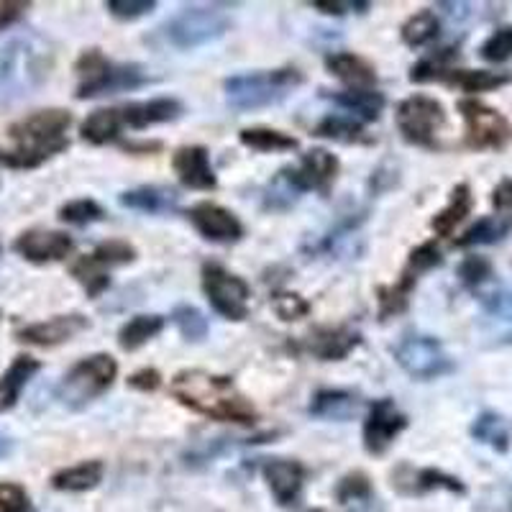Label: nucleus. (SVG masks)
Wrapping results in <instances>:
<instances>
[{"instance_id": "46", "label": "nucleus", "mask_w": 512, "mask_h": 512, "mask_svg": "<svg viewBox=\"0 0 512 512\" xmlns=\"http://www.w3.org/2000/svg\"><path fill=\"white\" fill-rule=\"evenodd\" d=\"M443 264V254L441 249L436 246V241H425V244L415 246L408 256V264H405V272L415 274L420 280V274L431 272V269L441 267Z\"/></svg>"}, {"instance_id": "44", "label": "nucleus", "mask_w": 512, "mask_h": 512, "mask_svg": "<svg viewBox=\"0 0 512 512\" xmlns=\"http://www.w3.org/2000/svg\"><path fill=\"white\" fill-rule=\"evenodd\" d=\"M103 218H105V210L90 198L72 200V203L59 208V221L72 223V226H90V223H98L103 221Z\"/></svg>"}, {"instance_id": "55", "label": "nucleus", "mask_w": 512, "mask_h": 512, "mask_svg": "<svg viewBox=\"0 0 512 512\" xmlns=\"http://www.w3.org/2000/svg\"><path fill=\"white\" fill-rule=\"evenodd\" d=\"M492 205H495V213H512V180L510 177L500 180V185L492 190Z\"/></svg>"}, {"instance_id": "45", "label": "nucleus", "mask_w": 512, "mask_h": 512, "mask_svg": "<svg viewBox=\"0 0 512 512\" xmlns=\"http://www.w3.org/2000/svg\"><path fill=\"white\" fill-rule=\"evenodd\" d=\"M372 497V479L364 472H351L346 474L336 487V500L341 505H349V502H361Z\"/></svg>"}, {"instance_id": "57", "label": "nucleus", "mask_w": 512, "mask_h": 512, "mask_svg": "<svg viewBox=\"0 0 512 512\" xmlns=\"http://www.w3.org/2000/svg\"><path fill=\"white\" fill-rule=\"evenodd\" d=\"M11 451V441L6 436H0V456H6Z\"/></svg>"}, {"instance_id": "17", "label": "nucleus", "mask_w": 512, "mask_h": 512, "mask_svg": "<svg viewBox=\"0 0 512 512\" xmlns=\"http://www.w3.org/2000/svg\"><path fill=\"white\" fill-rule=\"evenodd\" d=\"M305 351L320 361H341L361 346V333L351 326L313 328L305 338Z\"/></svg>"}, {"instance_id": "8", "label": "nucleus", "mask_w": 512, "mask_h": 512, "mask_svg": "<svg viewBox=\"0 0 512 512\" xmlns=\"http://www.w3.org/2000/svg\"><path fill=\"white\" fill-rule=\"evenodd\" d=\"M392 354H395V361L402 367V372L410 374L413 379H420V382L441 379L456 369L454 359L446 354L441 341L436 336H428V333H402Z\"/></svg>"}, {"instance_id": "21", "label": "nucleus", "mask_w": 512, "mask_h": 512, "mask_svg": "<svg viewBox=\"0 0 512 512\" xmlns=\"http://www.w3.org/2000/svg\"><path fill=\"white\" fill-rule=\"evenodd\" d=\"M121 113L123 128H134V131H144L149 126H157V123H169L177 121V118L185 113V105L177 98H154L144 100V103H128L123 108H118Z\"/></svg>"}, {"instance_id": "58", "label": "nucleus", "mask_w": 512, "mask_h": 512, "mask_svg": "<svg viewBox=\"0 0 512 512\" xmlns=\"http://www.w3.org/2000/svg\"><path fill=\"white\" fill-rule=\"evenodd\" d=\"M315 512H323V510H315Z\"/></svg>"}, {"instance_id": "26", "label": "nucleus", "mask_w": 512, "mask_h": 512, "mask_svg": "<svg viewBox=\"0 0 512 512\" xmlns=\"http://www.w3.org/2000/svg\"><path fill=\"white\" fill-rule=\"evenodd\" d=\"M338 108H344L356 121H377L384 111V95L377 90H344V93H328Z\"/></svg>"}, {"instance_id": "25", "label": "nucleus", "mask_w": 512, "mask_h": 512, "mask_svg": "<svg viewBox=\"0 0 512 512\" xmlns=\"http://www.w3.org/2000/svg\"><path fill=\"white\" fill-rule=\"evenodd\" d=\"M361 408L359 395L349 390H318L308 405V413L318 420H351Z\"/></svg>"}, {"instance_id": "16", "label": "nucleus", "mask_w": 512, "mask_h": 512, "mask_svg": "<svg viewBox=\"0 0 512 512\" xmlns=\"http://www.w3.org/2000/svg\"><path fill=\"white\" fill-rule=\"evenodd\" d=\"M187 218L203 239L216 241V244H233L244 236V226H241L239 218L218 203L192 205Z\"/></svg>"}, {"instance_id": "15", "label": "nucleus", "mask_w": 512, "mask_h": 512, "mask_svg": "<svg viewBox=\"0 0 512 512\" xmlns=\"http://www.w3.org/2000/svg\"><path fill=\"white\" fill-rule=\"evenodd\" d=\"M90 320L80 313L70 315H54V318L41 320V323H31V326L21 328L16 333V338L21 344L29 346H41V349H49V346H59L72 341L75 336H80L82 331H88Z\"/></svg>"}, {"instance_id": "47", "label": "nucleus", "mask_w": 512, "mask_h": 512, "mask_svg": "<svg viewBox=\"0 0 512 512\" xmlns=\"http://www.w3.org/2000/svg\"><path fill=\"white\" fill-rule=\"evenodd\" d=\"M272 308L274 313L280 315L282 320H300L310 313V303L305 300L303 295H297V292L290 290H280L272 295Z\"/></svg>"}, {"instance_id": "42", "label": "nucleus", "mask_w": 512, "mask_h": 512, "mask_svg": "<svg viewBox=\"0 0 512 512\" xmlns=\"http://www.w3.org/2000/svg\"><path fill=\"white\" fill-rule=\"evenodd\" d=\"M172 323H175V328L180 331V336L185 338V341H192V344L203 341L210 331L208 318H205L195 305H177V308L172 310Z\"/></svg>"}, {"instance_id": "30", "label": "nucleus", "mask_w": 512, "mask_h": 512, "mask_svg": "<svg viewBox=\"0 0 512 512\" xmlns=\"http://www.w3.org/2000/svg\"><path fill=\"white\" fill-rule=\"evenodd\" d=\"M448 88H459L464 93H487V90H497L502 85H510V72H489V70H451L441 77Z\"/></svg>"}, {"instance_id": "20", "label": "nucleus", "mask_w": 512, "mask_h": 512, "mask_svg": "<svg viewBox=\"0 0 512 512\" xmlns=\"http://www.w3.org/2000/svg\"><path fill=\"white\" fill-rule=\"evenodd\" d=\"M262 474L272 489V495L285 507L300 500L305 477H308L305 466L295 459H267L262 464Z\"/></svg>"}, {"instance_id": "33", "label": "nucleus", "mask_w": 512, "mask_h": 512, "mask_svg": "<svg viewBox=\"0 0 512 512\" xmlns=\"http://www.w3.org/2000/svg\"><path fill=\"white\" fill-rule=\"evenodd\" d=\"M164 331L162 315H134L126 320L118 331V346L123 351H136L144 344H149L152 338H157Z\"/></svg>"}, {"instance_id": "50", "label": "nucleus", "mask_w": 512, "mask_h": 512, "mask_svg": "<svg viewBox=\"0 0 512 512\" xmlns=\"http://www.w3.org/2000/svg\"><path fill=\"white\" fill-rule=\"evenodd\" d=\"M108 13L121 21H136V18L146 16V13H152L157 8L154 0H108L105 3Z\"/></svg>"}, {"instance_id": "7", "label": "nucleus", "mask_w": 512, "mask_h": 512, "mask_svg": "<svg viewBox=\"0 0 512 512\" xmlns=\"http://www.w3.org/2000/svg\"><path fill=\"white\" fill-rule=\"evenodd\" d=\"M49 75V52L31 41H13L0 49V93L29 95Z\"/></svg>"}, {"instance_id": "36", "label": "nucleus", "mask_w": 512, "mask_h": 512, "mask_svg": "<svg viewBox=\"0 0 512 512\" xmlns=\"http://www.w3.org/2000/svg\"><path fill=\"white\" fill-rule=\"evenodd\" d=\"M512 231V213H495V216H487L482 221L474 223L469 231L456 239V246H479V244H497Z\"/></svg>"}, {"instance_id": "53", "label": "nucleus", "mask_w": 512, "mask_h": 512, "mask_svg": "<svg viewBox=\"0 0 512 512\" xmlns=\"http://www.w3.org/2000/svg\"><path fill=\"white\" fill-rule=\"evenodd\" d=\"M128 387L139 392H157L159 387H162V374L152 367L139 369V372H134L128 377Z\"/></svg>"}, {"instance_id": "6", "label": "nucleus", "mask_w": 512, "mask_h": 512, "mask_svg": "<svg viewBox=\"0 0 512 512\" xmlns=\"http://www.w3.org/2000/svg\"><path fill=\"white\" fill-rule=\"evenodd\" d=\"M231 29V16L218 6H187L162 26L164 39L175 49L190 52L221 39Z\"/></svg>"}, {"instance_id": "54", "label": "nucleus", "mask_w": 512, "mask_h": 512, "mask_svg": "<svg viewBox=\"0 0 512 512\" xmlns=\"http://www.w3.org/2000/svg\"><path fill=\"white\" fill-rule=\"evenodd\" d=\"M29 8V3H18V0H0V31L8 29L24 16V11Z\"/></svg>"}, {"instance_id": "38", "label": "nucleus", "mask_w": 512, "mask_h": 512, "mask_svg": "<svg viewBox=\"0 0 512 512\" xmlns=\"http://www.w3.org/2000/svg\"><path fill=\"white\" fill-rule=\"evenodd\" d=\"M469 433H472L474 441L484 443L497 454H505L510 448V431H507V423L497 413H482L479 418H474Z\"/></svg>"}, {"instance_id": "32", "label": "nucleus", "mask_w": 512, "mask_h": 512, "mask_svg": "<svg viewBox=\"0 0 512 512\" xmlns=\"http://www.w3.org/2000/svg\"><path fill=\"white\" fill-rule=\"evenodd\" d=\"M123 131V121H121V113L118 108H100V111L90 113L80 126V136L85 141L95 146H103V144H111L121 136Z\"/></svg>"}, {"instance_id": "14", "label": "nucleus", "mask_w": 512, "mask_h": 512, "mask_svg": "<svg viewBox=\"0 0 512 512\" xmlns=\"http://www.w3.org/2000/svg\"><path fill=\"white\" fill-rule=\"evenodd\" d=\"M72 249H75L72 236L62 231H49V228H29V231L18 233L13 241V251L31 264L62 262L72 254Z\"/></svg>"}, {"instance_id": "29", "label": "nucleus", "mask_w": 512, "mask_h": 512, "mask_svg": "<svg viewBox=\"0 0 512 512\" xmlns=\"http://www.w3.org/2000/svg\"><path fill=\"white\" fill-rule=\"evenodd\" d=\"M364 218H367V213H356V216L351 213L349 218L338 221L331 231L323 233V236H320V239L310 246V254L338 256V254H346V251H351L356 233H359V226L364 223Z\"/></svg>"}, {"instance_id": "18", "label": "nucleus", "mask_w": 512, "mask_h": 512, "mask_svg": "<svg viewBox=\"0 0 512 512\" xmlns=\"http://www.w3.org/2000/svg\"><path fill=\"white\" fill-rule=\"evenodd\" d=\"M392 487L402 495H428L433 489H446V492H456V495L466 492L461 479L451 477L441 469H413L408 464L397 466L392 472Z\"/></svg>"}, {"instance_id": "39", "label": "nucleus", "mask_w": 512, "mask_h": 512, "mask_svg": "<svg viewBox=\"0 0 512 512\" xmlns=\"http://www.w3.org/2000/svg\"><path fill=\"white\" fill-rule=\"evenodd\" d=\"M438 34H441V21H438V16L433 11L415 13V16H410L400 29L402 41L413 49L431 44V41L438 39Z\"/></svg>"}, {"instance_id": "43", "label": "nucleus", "mask_w": 512, "mask_h": 512, "mask_svg": "<svg viewBox=\"0 0 512 512\" xmlns=\"http://www.w3.org/2000/svg\"><path fill=\"white\" fill-rule=\"evenodd\" d=\"M90 256H93L100 267H105L108 272H111L113 267H123V264L136 262V249L134 244H128V241L111 239L95 246V251Z\"/></svg>"}, {"instance_id": "31", "label": "nucleus", "mask_w": 512, "mask_h": 512, "mask_svg": "<svg viewBox=\"0 0 512 512\" xmlns=\"http://www.w3.org/2000/svg\"><path fill=\"white\" fill-rule=\"evenodd\" d=\"M103 461H82V464L67 466L52 477V487L59 492H88L103 482Z\"/></svg>"}, {"instance_id": "48", "label": "nucleus", "mask_w": 512, "mask_h": 512, "mask_svg": "<svg viewBox=\"0 0 512 512\" xmlns=\"http://www.w3.org/2000/svg\"><path fill=\"white\" fill-rule=\"evenodd\" d=\"M492 277V262L487 256L469 254L464 262L459 264V280L464 282L466 287H479Z\"/></svg>"}, {"instance_id": "4", "label": "nucleus", "mask_w": 512, "mask_h": 512, "mask_svg": "<svg viewBox=\"0 0 512 512\" xmlns=\"http://www.w3.org/2000/svg\"><path fill=\"white\" fill-rule=\"evenodd\" d=\"M303 72L297 67H280V70L241 72L223 82V93L231 108L236 111H262L277 105L303 85Z\"/></svg>"}, {"instance_id": "3", "label": "nucleus", "mask_w": 512, "mask_h": 512, "mask_svg": "<svg viewBox=\"0 0 512 512\" xmlns=\"http://www.w3.org/2000/svg\"><path fill=\"white\" fill-rule=\"evenodd\" d=\"M77 72V90L75 98L88 100L100 98V95L128 93V90L144 88L146 82H152L146 67L136 62L116 64L105 57L100 49H85L75 62Z\"/></svg>"}, {"instance_id": "34", "label": "nucleus", "mask_w": 512, "mask_h": 512, "mask_svg": "<svg viewBox=\"0 0 512 512\" xmlns=\"http://www.w3.org/2000/svg\"><path fill=\"white\" fill-rule=\"evenodd\" d=\"M313 134L320 136V139L341 141V144H369V141H372L364 134L361 121L344 116V113H331V116L323 118V121L313 128Z\"/></svg>"}, {"instance_id": "35", "label": "nucleus", "mask_w": 512, "mask_h": 512, "mask_svg": "<svg viewBox=\"0 0 512 512\" xmlns=\"http://www.w3.org/2000/svg\"><path fill=\"white\" fill-rule=\"evenodd\" d=\"M484 318L495 326L492 336L500 341V344H512V290H500L492 292V295H484Z\"/></svg>"}, {"instance_id": "9", "label": "nucleus", "mask_w": 512, "mask_h": 512, "mask_svg": "<svg viewBox=\"0 0 512 512\" xmlns=\"http://www.w3.org/2000/svg\"><path fill=\"white\" fill-rule=\"evenodd\" d=\"M459 113L466 123L464 146L472 152H502L512 141V123L482 100H459Z\"/></svg>"}, {"instance_id": "23", "label": "nucleus", "mask_w": 512, "mask_h": 512, "mask_svg": "<svg viewBox=\"0 0 512 512\" xmlns=\"http://www.w3.org/2000/svg\"><path fill=\"white\" fill-rule=\"evenodd\" d=\"M118 200H121L123 208L149 213V216H169V213H175L177 203H180L177 192L162 185L134 187V190L121 192V198Z\"/></svg>"}, {"instance_id": "28", "label": "nucleus", "mask_w": 512, "mask_h": 512, "mask_svg": "<svg viewBox=\"0 0 512 512\" xmlns=\"http://www.w3.org/2000/svg\"><path fill=\"white\" fill-rule=\"evenodd\" d=\"M418 277L402 269L400 280L395 285H379L377 287V303H379V320H390L402 315L410 305V295H413Z\"/></svg>"}, {"instance_id": "52", "label": "nucleus", "mask_w": 512, "mask_h": 512, "mask_svg": "<svg viewBox=\"0 0 512 512\" xmlns=\"http://www.w3.org/2000/svg\"><path fill=\"white\" fill-rule=\"evenodd\" d=\"M310 6L328 16H344V13H367L372 3L367 0H313Z\"/></svg>"}, {"instance_id": "10", "label": "nucleus", "mask_w": 512, "mask_h": 512, "mask_svg": "<svg viewBox=\"0 0 512 512\" xmlns=\"http://www.w3.org/2000/svg\"><path fill=\"white\" fill-rule=\"evenodd\" d=\"M397 131L402 139L423 149H436V136L446 126V108L431 95H410L397 105Z\"/></svg>"}, {"instance_id": "22", "label": "nucleus", "mask_w": 512, "mask_h": 512, "mask_svg": "<svg viewBox=\"0 0 512 512\" xmlns=\"http://www.w3.org/2000/svg\"><path fill=\"white\" fill-rule=\"evenodd\" d=\"M326 70L351 90H374L377 85V70L369 59L354 52H333L326 57Z\"/></svg>"}, {"instance_id": "1", "label": "nucleus", "mask_w": 512, "mask_h": 512, "mask_svg": "<svg viewBox=\"0 0 512 512\" xmlns=\"http://www.w3.org/2000/svg\"><path fill=\"white\" fill-rule=\"evenodd\" d=\"M72 126L70 111L44 108L18 118L6 128V144L0 146V164L8 169H36L57 154L67 152Z\"/></svg>"}, {"instance_id": "56", "label": "nucleus", "mask_w": 512, "mask_h": 512, "mask_svg": "<svg viewBox=\"0 0 512 512\" xmlns=\"http://www.w3.org/2000/svg\"><path fill=\"white\" fill-rule=\"evenodd\" d=\"M397 182V172H384V167H379L377 172L372 175V187L374 192H382V190H390L392 185Z\"/></svg>"}, {"instance_id": "37", "label": "nucleus", "mask_w": 512, "mask_h": 512, "mask_svg": "<svg viewBox=\"0 0 512 512\" xmlns=\"http://www.w3.org/2000/svg\"><path fill=\"white\" fill-rule=\"evenodd\" d=\"M241 144L254 149V152H292L300 146V141L295 136L285 134V131H277V128L267 126H254L244 128L239 134Z\"/></svg>"}, {"instance_id": "19", "label": "nucleus", "mask_w": 512, "mask_h": 512, "mask_svg": "<svg viewBox=\"0 0 512 512\" xmlns=\"http://www.w3.org/2000/svg\"><path fill=\"white\" fill-rule=\"evenodd\" d=\"M172 169L190 190L210 192L218 187V177L210 167V154L205 146H180L172 157Z\"/></svg>"}, {"instance_id": "40", "label": "nucleus", "mask_w": 512, "mask_h": 512, "mask_svg": "<svg viewBox=\"0 0 512 512\" xmlns=\"http://www.w3.org/2000/svg\"><path fill=\"white\" fill-rule=\"evenodd\" d=\"M70 274H72V277H75L77 282H80L82 287H85V292H88L90 297L103 295V292L108 290V285H111L108 269L100 267V264L95 262V259L90 254L80 256L77 262H72Z\"/></svg>"}, {"instance_id": "11", "label": "nucleus", "mask_w": 512, "mask_h": 512, "mask_svg": "<svg viewBox=\"0 0 512 512\" xmlns=\"http://www.w3.org/2000/svg\"><path fill=\"white\" fill-rule=\"evenodd\" d=\"M200 280H203V292L208 303L213 305L218 315H223L226 320H246L251 297L246 280H241L239 274H233L231 269L218 262H205Z\"/></svg>"}, {"instance_id": "2", "label": "nucleus", "mask_w": 512, "mask_h": 512, "mask_svg": "<svg viewBox=\"0 0 512 512\" xmlns=\"http://www.w3.org/2000/svg\"><path fill=\"white\" fill-rule=\"evenodd\" d=\"M169 392L182 408L208 420H218V423L254 425L259 418L254 405L241 395L239 387L226 374L185 369L169 382Z\"/></svg>"}, {"instance_id": "27", "label": "nucleus", "mask_w": 512, "mask_h": 512, "mask_svg": "<svg viewBox=\"0 0 512 512\" xmlns=\"http://www.w3.org/2000/svg\"><path fill=\"white\" fill-rule=\"evenodd\" d=\"M474 208V198H472V187L466 185V182H459V185L451 190V198H448V205L443 210H438L436 216H433L431 228L438 233V236H451L456 231L461 221H464Z\"/></svg>"}, {"instance_id": "13", "label": "nucleus", "mask_w": 512, "mask_h": 512, "mask_svg": "<svg viewBox=\"0 0 512 512\" xmlns=\"http://www.w3.org/2000/svg\"><path fill=\"white\" fill-rule=\"evenodd\" d=\"M338 159L326 149H310L297 167L280 169L285 180L295 187L297 195L303 192H328L338 177Z\"/></svg>"}, {"instance_id": "49", "label": "nucleus", "mask_w": 512, "mask_h": 512, "mask_svg": "<svg viewBox=\"0 0 512 512\" xmlns=\"http://www.w3.org/2000/svg\"><path fill=\"white\" fill-rule=\"evenodd\" d=\"M479 54H482V59H487L492 64L507 62L512 57V26L510 29H497L495 34L484 41Z\"/></svg>"}, {"instance_id": "5", "label": "nucleus", "mask_w": 512, "mask_h": 512, "mask_svg": "<svg viewBox=\"0 0 512 512\" xmlns=\"http://www.w3.org/2000/svg\"><path fill=\"white\" fill-rule=\"evenodd\" d=\"M118 377V364L111 354L85 356L64 374L59 384V400L70 410H82L100 395L111 390Z\"/></svg>"}, {"instance_id": "41", "label": "nucleus", "mask_w": 512, "mask_h": 512, "mask_svg": "<svg viewBox=\"0 0 512 512\" xmlns=\"http://www.w3.org/2000/svg\"><path fill=\"white\" fill-rule=\"evenodd\" d=\"M456 57H459V47H446L441 49V52L431 54V57L420 59L413 70H410V82H418V85L436 80L441 82V77L451 70V62H454Z\"/></svg>"}, {"instance_id": "12", "label": "nucleus", "mask_w": 512, "mask_h": 512, "mask_svg": "<svg viewBox=\"0 0 512 512\" xmlns=\"http://www.w3.org/2000/svg\"><path fill=\"white\" fill-rule=\"evenodd\" d=\"M405 428H408V415L400 413L395 400H390V397L374 400L369 405L367 420H364V431H361L364 448L372 456H384Z\"/></svg>"}, {"instance_id": "24", "label": "nucleus", "mask_w": 512, "mask_h": 512, "mask_svg": "<svg viewBox=\"0 0 512 512\" xmlns=\"http://www.w3.org/2000/svg\"><path fill=\"white\" fill-rule=\"evenodd\" d=\"M41 369V361L29 354H21L11 361V367L0 374V413L16 408V402L21 400L26 384L34 379V374Z\"/></svg>"}, {"instance_id": "51", "label": "nucleus", "mask_w": 512, "mask_h": 512, "mask_svg": "<svg viewBox=\"0 0 512 512\" xmlns=\"http://www.w3.org/2000/svg\"><path fill=\"white\" fill-rule=\"evenodd\" d=\"M31 502L26 489L16 482H0V512H29Z\"/></svg>"}]
</instances>
